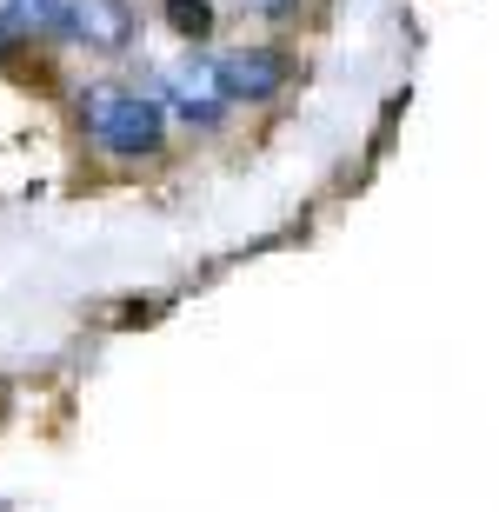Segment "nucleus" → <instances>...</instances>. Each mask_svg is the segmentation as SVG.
<instances>
[{"label":"nucleus","instance_id":"nucleus-6","mask_svg":"<svg viewBox=\"0 0 499 512\" xmlns=\"http://www.w3.org/2000/svg\"><path fill=\"white\" fill-rule=\"evenodd\" d=\"M167 27L180 40H207L213 34V0H167Z\"/></svg>","mask_w":499,"mask_h":512},{"label":"nucleus","instance_id":"nucleus-1","mask_svg":"<svg viewBox=\"0 0 499 512\" xmlns=\"http://www.w3.org/2000/svg\"><path fill=\"white\" fill-rule=\"evenodd\" d=\"M80 133L94 140V153L134 167V160H154L160 153L167 107H160V94H140V87H120V80H87V94H80Z\"/></svg>","mask_w":499,"mask_h":512},{"label":"nucleus","instance_id":"nucleus-2","mask_svg":"<svg viewBox=\"0 0 499 512\" xmlns=\"http://www.w3.org/2000/svg\"><path fill=\"white\" fill-rule=\"evenodd\" d=\"M287 54L280 47H233V54H220L213 60V87L227 94V107H260V100H273L280 87H287Z\"/></svg>","mask_w":499,"mask_h":512},{"label":"nucleus","instance_id":"nucleus-4","mask_svg":"<svg viewBox=\"0 0 499 512\" xmlns=\"http://www.w3.org/2000/svg\"><path fill=\"white\" fill-rule=\"evenodd\" d=\"M140 34V0H67V40L94 54H127Z\"/></svg>","mask_w":499,"mask_h":512},{"label":"nucleus","instance_id":"nucleus-3","mask_svg":"<svg viewBox=\"0 0 499 512\" xmlns=\"http://www.w3.org/2000/svg\"><path fill=\"white\" fill-rule=\"evenodd\" d=\"M154 94H160L167 114H180L187 127H200V133H213L220 120H227V94L213 87V60H180Z\"/></svg>","mask_w":499,"mask_h":512},{"label":"nucleus","instance_id":"nucleus-9","mask_svg":"<svg viewBox=\"0 0 499 512\" xmlns=\"http://www.w3.org/2000/svg\"><path fill=\"white\" fill-rule=\"evenodd\" d=\"M0 512H7V506H0Z\"/></svg>","mask_w":499,"mask_h":512},{"label":"nucleus","instance_id":"nucleus-8","mask_svg":"<svg viewBox=\"0 0 499 512\" xmlns=\"http://www.w3.org/2000/svg\"><path fill=\"white\" fill-rule=\"evenodd\" d=\"M260 20H300V0H247Z\"/></svg>","mask_w":499,"mask_h":512},{"label":"nucleus","instance_id":"nucleus-7","mask_svg":"<svg viewBox=\"0 0 499 512\" xmlns=\"http://www.w3.org/2000/svg\"><path fill=\"white\" fill-rule=\"evenodd\" d=\"M27 54V34H20L14 20H7V7H0V67H7V60H20Z\"/></svg>","mask_w":499,"mask_h":512},{"label":"nucleus","instance_id":"nucleus-5","mask_svg":"<svg viewBox=\"0 0 499 512\" xmlns=\"http://www.w3.org/2000/svg\"><path fill=\"white\" fill-rule=\"evenodd\" d=\"M27 40H67V0H0Z\"/></svg>","mask_w":499,"mask_h":512}]
</instances>
